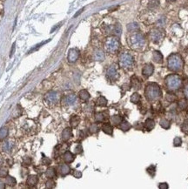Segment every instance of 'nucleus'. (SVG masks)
Here are the masks:
<instances>
[{
	"label": "nucleus",
	"mask_w": 188,
	"mask_h": 189,
	"mask_svg": "<svg viewBox=\"0 0 188 189\" xmlns=\"http://www.w3.org/2000/svg\"><path fill=\"white\" fill-rule=\"evenodd\" d=\"M145 94L149 101H156L162 96V91L156 83H149L145 89Z\"/></svg>",
	"instance_id": "1"
},
{
	"label": "nucleus",
	"mask_w": 188,
	"mask_h": 189,
	"mask_svg": "<svg viewBox=\"0 0 188 189\" xmlns=\"http://www.w3.org/2000/svg\"><path fill=\"white\" fill-rule=\"evenodd\" d=\"M128 44L131 49L140 51L145 45V38L140 32H133L128 38Z\"/></svg>",
	"instance_id": "2"
},
{
	"label": "nucleus",
	"mask_w": 188,
	"mask_h": 189,
	"mask_svg": "<svg viewBox=\"0 0 188 189\" xmlns=\"http://www.w3.org/2000/svg\"><path fill=\"white\" fill-rule=\"evenodd\" d=\"M167 66L168 68L173 72H179L183 68L184 61L179 54L173 53L169 56L167 59Z\"/></svg>",
	"instance_id": "3"
},
{
	"label": "nucleus",
	"mask_w": 188,
	"mask_h": 189,
	"mask_svg": "<svg viewBox=\"0 0 188 189\" xmlns=\"http://www.w3.org/2000/svg\"><path fill=\"white\" fill-rule=\"evenodd\" d=\"M165 85L170 91H176L182 86V79L177 74H171L165 78Z\"/></svg>",
	"instance_id": "4"
},
{
	"label": "nucleus",
	"mask_w": 188,
	"mask_h": 189,
	"mask_svg": "<svg viewBox=\"0 0 188 189\" xmlns=\"http://www.w3.org/2000/svg\"><path fill=\"white\" fill-rule=\"evenodd\" d=\"M120 46L119 40L115 36H110L105 42V49L109 53H116Z\"/></svg>",
	"instance_id": "5"
},
{
	"label": "nucleus",
	"mask_w": 188,
	"mask_h": 189,
	"mask_svg": "<svg viewBox=\"0 0 188 189\" xmlns=\"http://www.w3.org/2000/svg\"><path fill=\"white\" fill-rule=\"evenodd\" d=\"M119 66L120 67L124 68V69H130L133 66L134 63V58L131 54H130L129 52H123L121 53V55L119 56V60H118Z\"/></svg>",
	"instance_id": "6"
},
{
	"label": "nucleus",
	"mask_w": 188,
	"mask_h": 189,
	"mask_svg": "<svg viewBox=\"0 0 188 189\" xmlns=\"http://www.w3.org/2000/svg\"><path fill=\"white\" fill-rule=\"evenodd\" d=\"M149 36H150V38L153 43L157 44V43H159L162 40V38H164V33L159 29H153L150 32Z\"/></svg>",
	"instance_id": "7"
},
{
	"label": "nucleus",
	"mask_w": 188,
	"mask_h": 189,
	"mask_svg": "<svg viewBox=\"0 0 188 189\" xmlns=\"http://www.w3.org/2000/svg\"><path fill=\"white\" fill-rule=\"evenodd\" d=\"M106 77L108 79L112 80V81H116L117 80V78H119V74L117 72V67L115 65L110 66L107 68L106 71Z\"/></svg>",
	"instance_id": "8"
},
{
	"label": "nucleus",
	"mask_w": 188,
	"mask_h": 189,
	"mask_svg": "<svg viewBox=\"0 0 188 189\" xmlns=\"http://www.w3.org/2000/svg\"><path fill=\"white\" fill-rule=\"evenodd\" d=\"M46 101L48 104L50 105H55L58 101H59V94L57 92H49L46 94Z\"/></svg>",
	"instance_id": "9"
},
{
	"label": "nucleus",
	"mask_w": 188,
	"mask_h": 189,
	"mask_svg": "<svg viewBox=\"0 0 188 189\" xmlns=\"http://www.w3.org/2000/svg\"><path fill=\"white\" fill-rule=\"evenodd\" d=\"M79 58V51L78 49L72 48L68 52V55H67V59L70 63H74L76 62Z\"/></svg>",
	"instance_id": "10"
},
{
	"label": "nucleus",
	"mask_w": 188,
	"mask_h": 189,
	"mask_svg": "<svg viewBox=\"0 0 188 189\" xmlns=\"http://www.w3.org/2000/svg\"><path fill=\"white\" fill-rule=\"evenodd\" d=\"M153 72H154V66L152 64H146L145 65V66L142 69V74L145 77V78H149L153 75Z\"/></svg>",
	"instance_id": "11"
},
{
	"label": "nucleus",
	"mask_w": 188,
	"mask_h": 189,
	"mask_svg": "<svg viewBox=\"0 0 188 189\" xmlns=\"http://www.w3.org/2000/svg\"><path fill=\"white\" fill-rule=\"evenodd\" d=\"M76 101H77V97L75 94H69L65 96L64 99V103L65 104V106H73L76 103Z\"/></svg>",
	"instance_id": "12"
},
{
	"label": "nucleus",
	"mask_w": 188,
	"mask_h": 189,
	"mask_svg": "<svg viewBox=\"0 0 188 189\" xmlns=\"http://www.w3.org/2000/svg\"><path fill=\"white\" fill-rule=\"evenodd\" d=\"M93 59L96 61H102L105 59V52L100 50V49H97L95 50L93 52Z\"/></svg>",
	"instance_id": "13"
},
{
	"label": "nucleus",
	"mask_w": 188,
	"mask_h": 189,
	"mask_svg": "<svg viewBox=\"0 0 188 189\" xmlns=\"http://www.w3.org/2000/svg\"><path fill=\"white\" fill-rule=\"evenodd\" d=\"M153 61L157 64H161L163 62V55L159 51H154L153 54Z\"/></svg>",
	"instance_id": "14"
},
{
	"label": "nucleus",
	"mask_w": 188,
	"mask_h": 189,
	"mask_svg": "<svg viewBox=\"0 0 188 189\" xmlns=\"http://www.w3.org/2000/svg\"><path fill=\"white\" fill-rule=\"evenodd\" d=\"M71 137H72V131H71V129L69 128V127L64 129V131L62 132V140L64 141H67V140H70Z\"/></svg>",
	"instance_id": "15"
},
{
	"label": "nucleus",
	"mask_w": 188,
	"mask_h": 189,
	"mask_svg": "<svg viewBox=\"0 0 188 189\" xmlns=\"http://www.w3.org/2000/svg\"><path fill=\"white\" fill-rule=\"evenodd\" d=\"M131 87L136 90H139L141 88V82L140 78L136 76H133L131 78Z\"/></svg>",
	"instance_id": "16"
},
{
	"label": "nucleus",
	"mask_w": 188,
	"mask_h": 189,
	"mask_svg": "<svg viewBox=\"0 0 188 189\" xmlns=\"http://www.w3.org/2000/svg\"><path fill=\"white\" fill-rule=\"evenodd\" d=\"M59 173L61 174V176H66L67 174H69L70 172V168L68 165L66 164H63L59 167Z\"/></svg>",
	"instance_id": "17"
},
{
	"label": "nucleus",
	"mask_w": 188,
	"mask_h": 189,
	"mask_svg": "<svg viewBox=\"0 0 188 189\" xmlns=\"http://www.w3.org/2000/svg\"><path fill=\"white\" fill-rule=\"evenodd\" d=\"M63 158H64V160H65V163H71L75 159V155L72 153H70V151H66L64 154Z\"/></svg>",
	"instance_id": "18"
},
{
	"label": "nucleus",
	"mask_w": 188,
	"mask_h": 189,
	"mask_svg": "<svg viewBox=\"0 0 188 189\" xmlns=\"http://www.w3.org/2000/svg\"><path fill=\"white\" fill-rule=\"evenodd\" d=\"M28 186H31V187H34L37 184L38 182V178L37 175H29L28 178H27V180H26Z\"/></svg>",
	"instance_id": "19"
},
{
	"label": "nucleus",
	"mask_w": 188,
	"mask_h": 189,
	"mask_svg": "<svg viewBox=\"0 0 188 189\" xmlns=\"http://www.w3.org/2000/svg\"><path fill=\"white\" fill-rule=\"evenodd\" d=\"M145 128L147 130V131H152L154 126H155V121L152 120V119H147L145 121Z\"/></svg>",
	"instance_id": "20"
},
{
	"label": "nucleus",
	"mask_w": 188,
	"mask_h": 189,
	"mask_svg": "<svg viewBox=\"0 0 188 189\" xmlns=\"http://www.w3.org/2000/svg\"><path fill=\"white\" fill-rule=\"evenodd\" d=\"M80 122V118L78 115H73L70 120V125L72 128H75L79 126Z\"/></svg>",
	"instance_id": "21"
},
{
	"label": "nucleus",
	"mask_w": 188,
	"mask_h": 189,
	"mask_svg": "<svg viewBox=\"0 0 188 189\" xmlns=\"http://www.w3.org/2000/svg\"><path fill=\"white\" fill-rule=\"evenodd\" d=\"M102 131L106 134L112 135L113 133V128L112 126V125H110L109 123H106L102 126Z\"/></svg>",
	"instance_id": "22"
},
{
	"label": "nucleus",
	"mask_w": 188,
	"mask_h": 189,
	"mask_svg": "<svg viewBox=\"0 0 188 189\" xmlns=\"http://www.w3.org/2000/svg\"><path fill=\"white\" fill-rule=\"evenodd\" d=\"M79 97L81 100H84V101H86L90 99V93L86 91V90H81L79 92Z\"/></svg>",
	"instance_id": "23"
},
{
	"label": "nucleus",
	"mask_w": 188,
	"mask_h": 189,
	"mask_svg": "<svg viewBox=\"0 0 188 189\" xmlns=\"http://www.w3.org/2000/svg\"><path fill=\"white\" fill-rule=\"evenodd\" d=\"M118 126H119V128L122 130V131H124V132H126V131H128L130 128H131V124L129 122H127L126 120H122V122L120 123L119 125H118Z\"/></svg>",
	"instance_id": "24"
},
{
	"label": "nucleus",
	"mask_w": 188,
	"mask_h": 189,
	"mask_svg": "<svg viewBox=\"0 0 188 189\" xmlns=\"http://www.w3.org/2000/svg\"><path fill=\"white\" fill-rule=\"evenodd\" d=\"M122 120H123V118L121 116H119V115H114V116H112L111 118L112 124L114 125V126H118V125L120 123L122 122Z\"/></svg>",
	"instance_id": "25"
},
{
	"label": "nucleus",
	"mask_w": 188,
	"mask_h": 189,
	"mask_svg": "<svg viewBox=\"0 0 188 189\" xmlns=\"http://www.w3.org/2000/svg\"><path fill=\"white\" fill-rule=\"evenodd\" d=\"M56 170H55V168L54 167H50V168H48L46 170V176L48 178L50 179H53L56 177Z\"/></svg>",
	"instance_id": "26"
},
{
	"label": "nucleus",
	"mask_w": 188,
	"mask_h": 189,
	"mask_svg": "<svg viewBox=\"0 0 188 189\" xmlns=\"http://www.w3.org/2000/svg\"><path fill=\"white\" fill-rule=\"evenodd\" d=\"M96 104L97 106H106L107 105V100H106L105 97L103 96H100L97 99V101H96Z\"/></svg>",
	"instance_id": "27"
},
{
	"label": "nucleus",
	"mask_w": 188,
	"mask_h": 189,
	"mask_svg": "<svg viewBox=\"0 0 188 189\" xmlns=\"http://www.w3.org/2000/svg\"><path fill=\"white\" fill-rule=\"evenodd\" d=\"M5 184L6 185H9L10 187H14L16 184H17V181H16V179L14 177H12V176H6V179H5Z\"/></svg>",
	"instance_id": "28"
},
{
	"label": "nucleus",
	"mask_w": 188,
	"mask_h": 189,
	"mask_svg": "<svg viewBox=\"0 0 188 189\" xmlns=\"http://www.w3.org/2000/svg\"><path fill=\"white\" fill-rule=\"evenodd\" d=\"M141 100V97L140 95L139 94V93H137V92H135V93H133L131 96V103H133V104H138Z\"/></svg>",
	"instance_id": "29"
},
{
	"label": "nucleus",
	"mask_w": 188,
	"mask_h": 189,
	"mask_svg": "<svg viewBox=\"0 0 188 189\" xmlns=\"http://www.w3.org/2000/svg\"><path fill=\"white\" fill-rule=\"evenodd\" d=\"M106 119V116L105 115L104 112H98V113H96V115H95V120H96V121H98V122H103Z\"/></svg>",
	"instance_id": "30"
},
{
	"label": "nucleus",
	"mask_w": 188,
	"mask_h": 189,
	"mask_svg": "<svg viewBox=\"0 0 188 189\" xmlns=\"http://www.w3.org/2000/svg\"><path fill=\"white\" fill-rule=\"evenodd\" d=\"M159 124H160L161 127H163L164 129H169L171 126V122L166 119H161Z\"/></svg>",
	"instance_id": "31"
},
{
	"label": "nucleus",
	"mask_w": 188,
	"mask_h": 189,
	"mask_svg": "<svg viewBox=\"0 0 188 189\" xmlns=\"http://www.w3.org/2000/svg\"><path fill=\"white\" fill-rule=\"evenodd\" d=\"M8 134H9V131L6 127H2L0 129V140L5 139L8 136Z\"/></svg>",
	"instance_id": "32"
},
{
	"label": "nucleus",
	"mask_w": 188,
	"mask_h": 189,
	"mask_svg": "<svg viewBox=\"0 0 188 189\" xmlns=\"http://www.w3.org/2000/svg\"><path fill=\"white\" fill-rule=\"evenodd\" d=\"M159 5V0H150L148 4V7L150 9H155Z\"/></svg>",
	"instance_id": "33"
},
{
	"label": "nucleus",
	"mask_w": 188,
	"mask_h": 189,
	"mask_svg": "<svg viewBox=\"0 0 188 189\" xmlns=\"http://www.w3.org/2000/svg\"><path fill=\"white\" fill-rule=\"evenodd\" d=\"M127 29H128L129 32H134V31L139 29V25H138L137 23H131L127 25Z\"/></svg>",
	"instance_id": "34"
},
{
	"label": "nucleus",
	"mask_w": 188,
	"mask_h": 189,
	"mask_svg": "<svg viewBox=\"0 0 188 189\" xmlns=\"http://www.w3.org/2000/svg\"><path fill=\"white\" fill-rule=\"evenodd\" d=\"M155 171H156V167L153 166V165H151L150 167H147V169H146L147 173H148L150 176H152V177H153V176L155 175Z\"/></svg>",
	"instance_id": "35"
},
{
	"label": "nucleus",
	"mask_w": 188,
	"mask_h": 189,
	"mask_svg": "<svg viewBox=\"0 0 188 189\" xmlns=\"http://www.w3.org/2000/svg\"><path fill=\"white\" fill-rule=\"evenodd\" d=\"M181 131L185 134H187L188 135V119L186 120L183 122V124L181 125Z\"/></svg>",
	"instance_id": "36"
},
{
	"label": "nucleus",
	"mask_w": 188,
	"mask_h": 189,
	"mask_svg": "<svg viewBox=\"0 0 188 189\" xmlns=\"http://www.w3.org/2000/svg\"><path fill=\"white\" fill-rule=\"evenodd\" d=\"M12 144L10 141H6V142H4V144L3 145V150L4 152H9L12 149Z\"/></svg>",
	"instance_id": "37"
},
{
	"label": "nucleus",
	"mask_w": 188,
	"mask_h": 189,
	"mask_svg": "<svg viewBox=\"0 0 188 189\" xmlns=\"http://www.w3.org/2000/svg\"><path fill=\"white\" fill-rule=\"evenodd\" d=\"M188 106V103L187 100H180L179 102H178V107L180 108V109H186L187 107Z\"/></svg>",
	"instance_id": "38"
},
{
	"label": "nucleus",
	"mask_w": 188,
	"mask_h": 189,
	"mask_svg": "<svg viewBox=\"0 0 188 189\" xmlns=\"http://www.w3.org/2000/svg\"><path fill=\"white\" fill-rule=\"evenodd\" d=\"M90 132L91 134H96L98 132V126L97 124H93L90 127Z\"/></svg>",
	"instance_id": "39"
},
{
	"label": "nucleus",
	"mask_w": 188,
	"mask_h": 189,
	"mask_svg": "<svg viewBox=\"0 0 188 189\" xmlns=\"http://www.w3.org/2000/svg\"><path fill=\"white\" fill-rule=\"evenodd\" d=\"M182 144V140H181V138H179V137H176L174 140H173V145L174 146H180Z\"/></svg>",
	"instance_id": "40"
},
{
	"label": "nucleus",
	"mask_w": 188,
	"mask_h": 189,
	"mask_svg": "<svg viewBox=\"0 0 188 189\" xmlns=\"http://www.w3.org/2000/svg\"><path fill=\"white\" fill-rule=\"evenodd\" d=\"M46 187V188H55V182L52 180V179H49L47 181Z\"/></svg>",
	"instance_id": "41"
},
{
	"label": "nucleus",
	"mask_w": 188,
	"mask_h": 189,
	"mask_svg": "<svg viewBox=\"0 0 188 189\" xmlns=\"http://www.w3.org/2000/svg\"><path fill=\"white\" fill-rule=\"evenodd\" d=\"M8 175V171L7 169L4 167H0V177H6Z\"/></svg>",
	"instance_id": "42"
},
{
	"label": "nucleus",
	"mask_w": 188,
	"mask_h": 189,
	"mask_svg": "<svg viewBox=\"0 0 188 189\" xmlns=\"http://www.w3.org/2000/svg\"><path fill=\"white\" fill-rule=\"evenodd\" d=\"M49 41H50V39H49V40H47V41H45V42H42L41 44H37V45H36L35 47H33V48H32V50H31V51L29 52V53H32V52H35V51H37V49H38L39 47H41L42 45H45L46 43H47V42H49Z\"/></svg>",
	"instance_id": "43"
},
{
	"label": "nucleus",
	"mask_w": 188,
	"mask_h": 189,
	"mask_svg": "<svg viewBox=\"0 0 188 189\" xmlns=\"http://www.w3.org/2000/svg\"><path fill=\"white\" fill-rule=\"evenodd\" d=\"M83 152V147H82V145L80 144H79L76 147H75V149H74V153L75 154H81Z\"/></svg>",
	"instance_id": "44"
},
{
	"label": "nucleus",
	"mask_w": 188,
	"mask_h": 189,
	"mask_svg": "<svg viewBox=\"0 0 188 189\" xmlns=\"http://www.w3.org/2000/svg\"><path fill=\"white\" fill-rule=\"evenodd\" d=\"M72 174H73V176H74L75 178L77 179H79L82 177V173H81L80 171H78V170H74L73 173H72Z\"/></svg>",
	"instance_id": "45"
},
{
	"label": "nucleus",
	"mask_w": 188,
	"mask_h": 189,
	"mask_svg": "<svg viewBox=\"0 0 188 189\" xmlns=\"http://www.w3.org/2000/svg\"><path fill=\"white\" fill-rule=\"evenodd\" d=\"M42 164L43 165H46V166H49L51 164V159L47 157H44L42 159Z\"/></svg>",
	"instance_id": "46"
},
{
	"label": "nucleus",
	"mask_w": 188,
	"mask_h": 189,
	"mask_svg": "<svg viewBox=\"0 0 188 189\" xmlns=\"http://www.w3.org/2000/svg\"><path fill=\"white\" fill-rule=\"evenodd\" d=\"M159 188L160 189H167L169 187H168V184L167 183H160Z\"/></svg>",
	"instance_id": "47"
},
{
	"label": "nucleus",
	"mask_w": 188,
	"mask_h": 189,
	"mask_svg": "<svg viewBox=\"0 0 188 189\" xmlns=\"http://www.w3.org/2000/svg\"><path fill=\"white\" fill-rule=\"evenodd\" d=\"M25 163H27V165H30L32 163V159L29 158V157H25L23 159V164L25 165Z\"/></svg>",
	"instance_id": "48"
},
{
	"label": "nucleus",
	"mask_w": 188,
	"mask_h": 189,
	"mask_svg": "<svg viewBox=\"0 0 188 189\" xmlns=\"http://www.w3.org/2000/svg\"><path fill=\"white\" fill-rule=\"evenodd\" d=\"M184 93H185V96H186V98L188 100V85L186 86V87H185V90H184Z\"/></svg>",
	"instance_id": "49"
},
{
	"label": "nucleus",
	"mask_w": 188,
	"mask_h": 189,
	"mask_svg": "<svg viewBox=\"0 0 188 189\" xmlns=\"http://www.w3.org/2000/svg\"><path fill=\"white\" fill-rule=\"evenodd\" d=\"M15 46H16V45H15V43H14V44H13V45H12V51H11V54H10V56H11V57L13 55V53H14V52H15Z\"/></svg>",
	"instance_id": "50"
},
{
	"label": "nucleus",
	"mask_w": 188,
	"mask_h": 189,
	"mask_svg": "<svg viewBox=\"0 0 188 189\" xmlns=\"http://www.w3.org/2000/svg\"><path fill=\"white\" fill-rule=\"evenodd\" d=\"M4 188H5V184L2 180H0V189H4Z\"/></svg>",
	"instance_id": "51"
},
{
	"label": "nucleus",
	"mask_w": 188,
	"mask_h": 189,
	"mask_svg": "<svg viewBox=\"0 0 188 189\" xmlns=\"http://www.w3.org/2000/svg\"><path fill=\"white\" fill-rule=\"evenodd\" d=\"M83 11H84V9H81L80 11H78V12H77L76 14H75V16H74V18H76V17H78V16H79V14H80L81 12H83Z\"/></svg>",
	"instance_id": "52"
},
{
	"label": "nucleus",
	"mask_w": 188,
	"mask_h": 189,
	"mask_svg": "<svg viewBox=\"0 0 188 189\" xmlns=\"http://www.w3.org/2000/svg\"><path fill=\"white\" fill-rule=\"evenodd\" d=\"M2 165H3V159L0 157V167H1Z\"/></svg>",
	"instance_id": "53"
},
{
	"label": "nucleus",
	"mask_w": 188,
	"mask_h": 189,
	"mask_svg": "<svg viewBox=\"0 0 188 189\" xmlns=\"http://www.w3.org/2000/svg\"><path fill=\"white\" fill-rule=\"evenodd\" d=\"M167 1H170V2H173V1H175V0H167Z\"/></svg>",
	"instance_id": "54"
}]
</instances>
